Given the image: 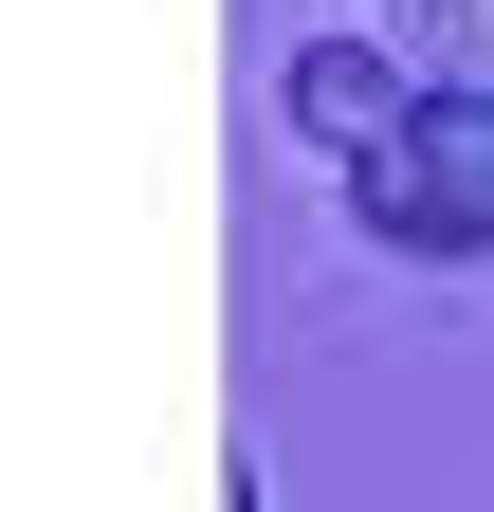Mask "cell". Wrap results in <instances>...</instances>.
<instances>
[{
  "label": "cell",
  "mask_w": 494,
  "mask_h": 512,
  "mask_svg": "<svg viewBox=\"0 0 494 512\" xmlns=\"http://www.w3.org/2000/svg\"><path fill=\"white\" fill-rule=\"evenodd\" d=\"M348 220L385 256H494V92H421L403 147L348 165Z\"/></svg>",
  "instance_id": "6da1fadb"
},
{
  "label": "cell",
  "mask_w": 494,
  "mask_h": 512,
  "mask_svg": "<svg viewBox=\"0 0 494 512\" xmlns=\"http://www.w3.org/2000/svg\"><path fill=\"white\" fill-rule=\"evenodd\" d=\"M403 110H421V74H403V37H312L293 55V128H312V147H403Z\"/></svg>",
  "instance_id": "7a4b0ae2"
},
{
  "label": "cell",
  "mask_w": 494,
  "mask_h": 512,
  "mask_svg": "<svg viewBox=\"0 0 494 512\" xmlns=\"http://www.w3.org/2000/svg\"><path fill=\"white\" fill-rule=\"evenodd\" d=\"M403 74L421 92H494V0H403Z\"/></svg>",
  "instance_id": "3957f363"
}]
</instances>
